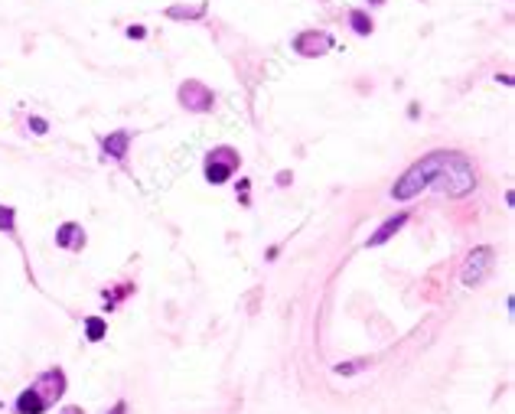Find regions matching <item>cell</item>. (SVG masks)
Instances as JSON below:
<instances>
[{
    "label": "cell",
    "instance_id": "obj_15",
    "mask_svg": "<svg viewBox=\"0 0 515 414\" xmlns=\"http://www.w3.org/2000/svg\"><path fill=\"white\" fill-rule=\"evenodd\" d=\"M202 10H206V7H196V10H183V7H173L170 17H199Z\"/></svg>",
    "mask_w": 515,
    "mask_h": 414
},
{
    "label": "cell",
    "instance_id": "obj_12",
    "mask_svg": "<svg viewBox=\"0 0 515 414\" xmlns=\"http://www.w3.org/2000/svg\"><path fill=\"white\" fill-rule=\"evenodd\" d=\"M349 20H353V30L359 33V36H369V33H372V20H369L362 10H353L349 13Z\"/></svg>",
    "mask_w": 515,
    "mask_h": 414
},
{
    "label": "cell",
    "instance_id": "obj_9",
    "mask_svg": "<svg viewBox=\"0 0 515 414\" xmlns=\"http://www.w3.org/2000/svg\"><path fill=\"white\" fill-rule=\"evenodd\" d=\"M404 222H408V213H398V215H392L388 222H382V225H378V232H375L372 238H369V245H372V248H375V245H385V242H388V238H392L394 232H398V229H401Z\"/></svg>",
    "mask_w": 515,
    "mask_h": 414
},
{
    "label": "cell",
    "instance_id": "obj_10",
    "mask_svg": "<svg viewBox=\"0 0 515 414\" xmlns=\"http://www.w3.org/2000/svg\"><path fill=\"white\" fill-rule=\"evenodd\" d=\"M105 333H108V323H105L101 316H89V320H85V339H89V343H101Z\"/></svg>",
    "mask_w": 515,
    "mask_h": 414
},
{
    "label": "cell",
    "instance_id": "obj_3",
    "mask_svg": "<svg viewBox=\"0 0 515 414\" xmlns=\"http://www.w3.org/2000/svg\"><path fill=\"white\" fill-rule=\"evenodd\" d=\"M66 385H69V382H66V372H62V369H46V372H43L40 378L30 385V388H33V394L43 401V408L49 411L52 404L66 394Z\"/></svg>",
    "mask_w": 515,
    "mask_h": 414
},
{
    "label": "cell",
    "instance_id": "obj_2",
    "mask_svg": "<svg viewBox=\"0 0 515 414\" xmlns=\"http://www.w3.org/2000/svg\"><path fill=\"white\" fill-rule=\"evenodd\" d=\"M493 264H495V252L489 248V245L473 248L470 258H466V264H463V274H460L463 287H479V284L486 281V274L493 271Z\"/></svg>",
    "mask_w": 515,
    "mask_h": 414
},
{
    "label": "cell",
    "instance_id": "obj_14",
    "mask_svg": "<svg viewBox=\"0 0 515 414\" xmlns=\"http://www.w3.org/2000/svg\"><path fill=\"white\" fill-rule=\"evenodd\" d=\"M30 128H33V134H46V131H49V124L43 121V118H36V114L30 118Z\"/></svg>",
    "mask_w": 515,
    "mask_h": 414
},
{
    "label": "cell",
    "instance_id": "obj_7",
    "mask_svg": "<svg viewBox=\"0 0 515 414\" xmlns=\"http://www.w3.org/2000/svg\"><path fill=\"white\" fill-rule=\"evenodd\" d=\"M56 245L66 248V252H82V248H85V232H82V225L79 222L59 225V232H56Z\"/></svg>",
    "mask_w": 515,
    "mask_h": 414
},
{
    "label": "cell",
    "instance_id": "obj_8",
    "mask_svg": "<svg viewBox=\"0 0 515 414\" xmlns=\"http://www.w3.org/2000/svg\"><path fill=\"white\" fill-rule=\"evenodd\" d=\"M128 147H131V131H114L101 141V151L108 153L112 160H124V157H128Z\"/></svg>",
    "mask_w": 515,
    "mask_h": 414
},
{
    "label": "cell",
    "instance_id": "obj_1",
    "mask_svg": "<svg viewBox=\"0 0 515 414\" xmlns=\"http://www.w3.org/2000/svg\"><path fill=\"white\" fill-rule=\"evenodd\" d=\"M476 186V173L470 167V157L460 151H444L440 153V167L434 173L431 190L444 192V196H466Z\"/></svg>",
    "mask_w": 515,
    "mask_h": 414
},
{
    "label": "cell",
    "instance_id": "obj_5",
    "mask_svg": "<svg viewBox=\"0 0 515 414\" xmlns=\"http://www.w3.org/2000/svg\"><path fill=\"white\" fill-rule=\"evenodd\" d=\"M180 101L183 108H190V112H209L215 98L202 82H186V85H180Z\"/></svg>",
    "mask_w": 515,
    "mask_h": 414
},
{
    "label": "cell",
    "instance_id": "obj_17",
    "mask_svg": "<svg viewBox=\"0 0 515 414\" xmlns=\"http://www.w3.org/2000/svg\"><path fill=\"white\" fill-rule=\"evenodd\" d=\"M112 414H128V401H118V404L112 408Z\"/></svg>",
    "mask_w": 515,
    "mask_h": 414
},
{
    "label": "cell",
    "instance_id": "obj_4",
    "mask_svg": "<svg viewBox=\"0 0 515 414\" xmlns=\"http://www.w3.org/2000/svg\"><path fill=\"white\" fill-rule=\"evenodd\" d=\"M238 160H242V157H238L232 147H215V151L209 153V163H206V180L213 183V186L225 183V180H229V176L235 173Z\"/></svg>",
    "mask_w": 515,
    "mask_h": 414
},
{
    "label": "cell",
    "instance_id": "obj_6",
    "mask_svg": "<svg viewBox=\"0 0 515 414\" xmlns=\"http://www.w3.org/2000/svg\"><path fill=\"white\" fill-rule=\"evenodd\" d=\"M293 49L300 56H323V52L333 49V36L330 33H316V30H307L293 40Z\"/></svg>",
    "mask_w": 515,
    "mask_h": 414
},
{
    "label": "cell",
    "instance_id": "obj_13",
    "mask_svg": "<svg viewBox=\"0 0 515 414\" xmlns=\"http://www.w3.org/2000/svg\"><path fill=\"white\" fill-rule=\"evenodd\" d=\"M359 369H362V362H339L336 365V372L339 375H353V372H359Z\"/></svg>",
    "mask_w": 515,
    "mask_h": 414
},
{
    "label": "cell",
    "instance_id": "obj_18",
    "mask_svg": "<svg viewBox=\"0 0 515 414\" xmlns=\"http://www.w3.org/2000/svg\"><path fill=\"white\" fill-rule=\"evenodd\" d=\"M66 414H82V411H79V408H69V411H66Z\"/></svg>",
    "mask_w": 515,
    "mask_h": 414
},
{
    "label": "cell",
    "instance_id": "obj_16",
    "mask_svg": "<svg viewBox=\"0 0 515 414\" xmlns=\"http://www.w3.org/2000/svg\"><path fill=\"white\" fill-rule=\"evenodd\" d=\"M128 36H131V40H144L147 30H144V26H128Z\"/></svg>",
    "mask_w": 515,
    "mask_h": 414
},
{
    "label": "cell",
    "instance_id": "obj_11",
    "mask_svg": "<svg viewBox=\"0 0 515 414\" xmlns=\"http://www.w3.org/2000/svg\"><path fill=\"white\" fill-rule=\"evenodd\" d=\"M0 232H17V209L13 206H0Z\"/></svg>",
    "mask_w": 515,
    "mask_h": 414
}]
</instances>
